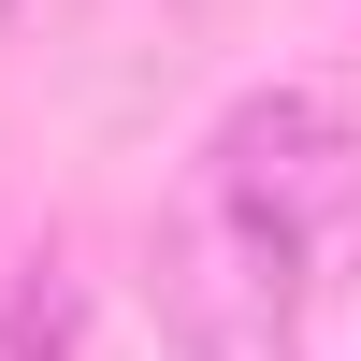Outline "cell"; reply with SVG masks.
<instances>
[{
	"label": "cell",
	"instance_id": "cell-1",
	"mask_svg": "<svg viewBox=\"0 0 361 361\" xmlns=\"http://www.w3.org/2000/svg\"><path fill=\"white\" fill-rule=\"evenodd\" d=\"M145 275H159L173 361H304V260H289L231 188H202V173H188V202L159 217Z\"/></svg>",
	"mask_w": 361,
	"mask_h": 361
},
{
	"label": "cell",
	"instance_id": "cell-2",
	"mask_svg": "<svg viewBox=\"0 0 361 361\" xmlns=\"http://www.w3.org/2000/svg\"><path fill=\"white\" fill-rule=\"evenodd\" d=\"M202 188H231L304 275L361 246V130H347L333 87H246L217 116V145H202Z\"/></svg>",
	"mask_w": 361,
	"mask_h": 361
},
{
	"label": "cell",
	"instance_id": "cell-3",
	"mask_svg": "<svg viewBox=\"0 0 361 361\" xmlns=\"http://www.w3.org/2000/svg\"><path fill=\"white\" fill-rule=\"evenodd\" d=\"M0 361H87V275L73 246H29L0 289Z\"/></svg>",
	"mask_w": 361,
	"mask_h": 361
}]
</instances>
